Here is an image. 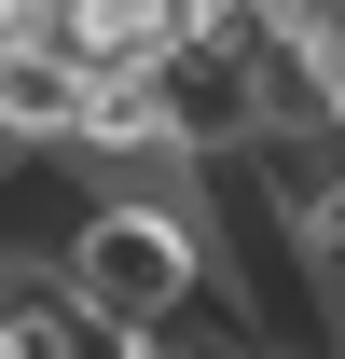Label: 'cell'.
I'll use <instances>...</instances> for the list:
<instances>
[{
    "instance_id": "1",
    "label": "cell",
    "mask_w": 345,
    "mask_h": 359,
    "mask_svg": "<svg viewBox=\"0 0 345 359\" xmlns=\"http://www.w3.org/2000/svg\"><path fill=\"white\" fill-rule=\"evenodd\" d=\"M69 290H83L97 318H125V332H152V318H194L208 304V235H194V208H152V194H83V222H69Z\"/></svg>"
},
{
    "instance_id": "2",
    "label": "cell",
    "mask_w": 345,
    "mask_h": 359,
    "mask_svg": "<svg viewBox=\"0 0 345 359\" xmlns=\"http://www.w3.org/2000/svg\"><path fill=\"white\" fill-rule=\"evenodd\" d=\"M83 138V55L55 28H14L0 42V152H69Z\"/></svg>"
},
{
    "instance_id": "3",
    "label": "cell",
    "mask_w": 345,
    "mask_h": 359,
    "mask_svg": "<svg viewBox=\"0 0 345 359\" xmlns=\"http://www.w3.org/2000/svg\"><path fill=\"white\" fill-rule=\"evenodd\" d=\"M97 166H180V97H166V55L152 69H83V138Z\"/></svg>"
},
{
    "instance_id": "4",
    "label": "cell",
    "mask_w": 345,
    "mask_h": 359,
    "mask_svg": "<svg viewBox=\"0 0 345 359\" xmlns=\"http://www.w3.org/2000/svg\"><path fill=\"white\" fill-rule=\"evenodd\" d=\"M42 28L83 69H152V55L180 42V0H42Z\"/></svg>"
},
{
    "instance_id": "5",
    "label": "cell",
    "mask_w": 345,
    "mask_h": 359,
    "mask_svg": "<svg viewBox=\"0 0 345 359\" xmlns=\"http://www.w3.org/2000/svg\"><path fill=\"white\" fill-rule=\"evenodd\" d=\"M14 28H42V0H0V42H14Z\"/></svg>"
}]
</instances>
